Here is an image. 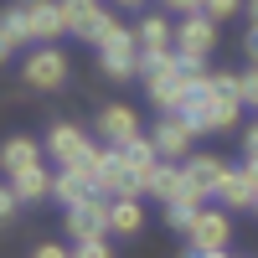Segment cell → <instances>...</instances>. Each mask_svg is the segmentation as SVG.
I'll return each instance as SVG.
<instances>
[{
	"instance_id": "cell-1",
	"label": "cell",
	"mask_w": 258,
	"mask_h": 258,
	"mask_svg": "<svg viewBox=\"0 0 258 258\" xmlns=\"http://www.w3.org/2000/svg\"><path fill=\"white\" fill-rule=\"evenodd\" d=\"M140 78H145L150 103H155L160 114H176L181 103H186V93L197 88L207 73H197V68H191V62H181L176 52H155V57H140Z\"/></svg>"
},
{
	"instance_id": "cell-2",
	"label": "cell",
	"mask_w": 258,
	"mask_h": 258,
	"mask_svg": "<svg viewBox=\"0 0 258 258\" xmlns=\"http://www.w3.org/2000/svg\"><path fill=\"white\" fill-rule=\"evenodd\" d=\"M93 47H98V73L103 78H114V83L140 78V36H135V26H119V21L109 16Z\"/></svg>"
},
{
	"instance_id": "cell-3",
	"label": "cell",
	"mask_w": 258,
	"mask_h": 258,
	"mask_svg": "<svg viewBox=\"0 0 258 258\" xmlns=\"http://www.w3.org/2000/svg\"><path fill=\"white\" fill-rule=\"evenodd\" d=\"M212 47H217V21H212L207 11L181 16V26H176V57H181V62H191L197 73H207Z\"/></svg>"
},
{
	"instance_id": "cell-4",
	"label": "cell",
	"mask_w": 258,
	"mask_h": 258,
	"mask_svg": "<svg viewBox=\"0 0 258 258\" xmlns=\"http://www.w3.org/2000/svg\"><path fill=\"white\" fill-rule=\"evenodd\" d=\"M68 52L62 47H36L26 62H21V78L31 83V88H41V93H52V88H62V83H68Z\"/></svg>"
},
{
	"instance_id": "cell-5",
	"label": "cell",
	"mask_w": 258,
	"mask_h": 258,
	"mask_svg": "<svg viewBox=\"0 0 258 258\" xmlns=\"http://www.w3.org/2000/svg\"><path fill=\"white\" fill-rule=\"evenodd\" d=\"M232 243V212L222 207V212H197L191 217V227H186V248H197V253H207V248H227Z\"/></svg>"
},
{
	"instance_id": "cell-6",
	"label": "cell",
	"mask_w": 258,
	"mask_h": 258,
	"mask_svg": "<svg viewBox=\"0 0 258 258\" xmlns=\"http://www.w3.org/2000/svg\"><path fill=\"white\" fill-rule=\"evenodd\" d=\"M109 202L114 197H88V202H78V207H68V238H109Z\"/></svg>"
},
{
	"instance_id": "cell-7",
	"label": "cell",
	"mask_w": 258,
	"mask_h": 258,
	"mask_svg": "<svg viewBox=\"0 0 258 258\" xmlns=\"http://www.w3.org/2000/svg\"><path fill=\"white\" fill-rule=\"evenodd\" d=\"M93 150H98V145L83 135L78 124H52V129H47V155H52L57 165H83Z\"/></svg>"
},
{
	"instance_id": "cell-8",
	"label": "cell",
	"mask_w": 258,
	"mask_h": 258,
	"mask_svg": "<svg viewBox=\"0 0 258 258\" xmlns=\"http://www.w3.org/2000/svg\"><path fill=\"white\" fill-rule=\"evenodd\" d=\"M150 140H155V150H160L165 160H186V155H191V140H197V129H191L181 114H160V124H155V135H150Z\"/></svg>"
},
{
	"instance_id": "cell-9",
	"label": "cell",
	"mask_w": 258,
	"mask_h": 258,
	"mask_svg": "<svg viewBox=\"0 0 258 258\" xmlns=\"http://www.w3.org/2000/svg\"><path fill=\"white\" fill-rule=\"evenodd\" d=\"M103 191H109V197H145V181L129 170V160H124L119 145L103 150Z\"/></svg>"
},
{
	"instance_id": "cell-10",
	"label": "cell",
	"mask_w": 258,
	"mask_h": 258,
	"mask_svg": "<svg viewBox=\"0 0 258 258\" xmlns=\"http://www.w3.org/2000/svg\"><path fill=\"white\" fill-rule=\"evenodd\" d=\"M135 135H140V114L129 103H103L98 109V140L103 145H129Z\"/></svg>"
},
{
	"instance_id": "cell-11",
	"label": "cell",
	"mask_w": 258,
	"mask_h": 258,
	"mask_svg": "<svg viewBox=\"0 0 258 258\" xmlns=\"http://www.w3.org/2000/svg\"><path fill=\"white\" fill-rule=\"evenodd\" d=\"M181 165H186V186L197 191L202 202L217 197V186H222V176H227V160H222V155H186Z\"/></svg>"
},
{
	"instance_id": "cell-12",
	"label": "cell",
	"mask_w": 258,
	"mask_h": 258,
	"mask_svg": "<svg viewBox=\"0 0 258 258\" xmlns=\"http://www.w3.org/2000/svg\"><path fill=\"white\" fill-rule=\"evenodd\" d=\"M26 26H31V41H57V36H68L62 0H26Z\"/></svg>"
},
{
	"instance_id": "cell-13",
	"label": "cell",
	"mask_w": 258,
	"mask_h": 258,
	"mask_svg": "<svg viewBox=\"0 0 258 258\" xmlns=\"http://www.w3.org/2000/svg\"><path fill=\"white\" fill-rule=\"evenodd\" d=\"M62 16H68V36H83V41H98L103 31V0H62Z\"/></svg>"
},
{
	"instance_id": "cell-14",
	"label": "cell",
	"mask_w": 258,
	"mask_h": 258,
	"mask_svg": "<svg viewBox=\"0 0 258 258\" xmlns=\"http://www.w3.org/2000/svg\"><path fill=\"white\" fill-rule=\"evenodd\" d=\"M52 197L62 202V207H78V202H88V197H98V181L88 176V170H78V165H57V181H52ZM109 197V191H103Z\"/></svg>"
},
{
	"instance_id": "cell-15",
	"label": "cell",
	"mask_w": 258,
	"mask_h": 258,
	"mask_svg": "<svg viewBox=\"0 0 258 258\" xmlns=\"http://www.w3.org/2000/svg\"><path fill=\"white\" fill-rule=\"evenodd\" d=\"M145 197H155V202L165 207V202L197 197V191L186 186V165H181V160H160V170H155V176H150V186H145Z\"/></svg>"
},
{
	"instance_id": "cell-16",
	"label": "cell",
	"mask_w": 258,
	"mask_h": 258,
	"mask_svg": "<svg viewBox=\"0 0 258 258\" xmlns=\"http://www.w3.org/2000/svg\"><path fill=\"white\" fill-rule=\"evenodd\" d=\"M52 181H57V170H47L41 160L11 170V191L21 197V207H26V202H47V197H52Z\"/></svg>"
},
{
	"instance_id": "cell-17",
	"label": "cell",
	"mask_w": 258,
	"mask_h": 258,
	"mask_svg": "<svg viewBox=\"0 0 258 258\" xmlns=\"http://www.w3.org/2000/svg\"><path fill=\"white\" fill-rule=\"evenodd\" d=\"M140 232H145L140 197H114L109 202V238H140Z\"/></svg>"
},
{
	"instance_id": "cell-18",
	"label": "cell",
	"mask_w": 258,
	"mask_h": 258,
	"mask_svg": "<svg viewBox=\"0 0 258 258\" xmlns=\"http://www.w3.org/2000/svg\"><path fill=\"white\" fill-rule=\"evenodd\" d=\"M135 36H140V57H155V52H176V26H170L165 16H145L140 26H135Z\"/></svg>"
},
{
	"instance_id": "cell-19",
	"label": "cell",
	"mask_w": 258,
	"mask_h": 258,
	"mask_svg": "<svg viewBox=\"0 0 258 258\" xmlns=\"http://www.w3.org/2000/svg\"><path fill=\"white\" fill-rule=\"evenodd\" d=\"M217 202H222L227 212H248V207H258V191H253V181H248V170H227L222 186H217Z\"/></svg>"
},
{
	"instance_id": "cell-20",
	"label": "cell",
	"mask_w": 258,
	"mask_h": 258,
	"mask_svg": "<svg viewBox=\"0 0 258 258\" xmlns=\"http://www.w3.org/2000/svg\"><path fill=\"white\" fill-rule=\"evenodd\" d=\"M41 155H47V145H36V140H26V135H11L6 145H0V165H6V176L21 170V165H36Z\"/></svg>"
},
{
	"instance_id": "cell-21",
	"label": "cell",
	"mask_w": 258,
	"mask_h": 258,
	"mask_svg": "<svg viewBox=\"0 0 258 258\" xmlns=\"http://www.w3.org/2000/svg\"><path fill=\"white\" fill-rule=\"evenodd\" d=\"M197 212H202V197H181V202H165V227H170V232H186Z\"/></svg>"
},
{
	"instance_id": "cell-22",
	"label": "cell",
	"mask_w": 258,
	"mask_h": 258,
	"mask_svg": "<svg viewBox=\"0 0 258 258\" xmlns=\"http://www.w3.org/2000/svg\"><path fill=\"white\" fill-rule=\"evenodd\" d=\"M0 36H6L11 47H21V41H31V26H26V6H11L6 16H0Z\"/></svg>"
},
{
	"instance_id": "cell-23",
	"label": "cell",
	"mask_w": 258,
	"mask_h": 258,
	"mask_svg": "<svg viewBox=\"0 0 258 258\" xmlns=\"http://www.w3.org/2000/svg\"><path fill=\"white\" fill-rule=\"evenodd\" d=\"M73 258H114V248H109V238H83L73 248Z\"/></svg>"
},
{
	"instance_id": "cell-24",
	"label": "cell",
	"mask_w": 258,
	"mask_h": 258,
	"mask_svg": "<svg viewBox=\"0 0 258 258\" xmlns=\"http://www.w3.org/2000/svg\"><path fill=\"white\" fill-rule=\"evenodd\" d=\"M212 21H232V16H238L243 11V0H207V6H202Z\"/></svg>"
},
{
	"instance_id": "cell-25",
	"label": "cell",
	"mask_w": 258,
	"mask_h": 258,
	"mask_svg": "<svg viewBox=\"0 0 258 258\" xmlns=\"http://www.w3.org/2000/svg\"><path fill=\"white\" fill-rule=\"evenodd\" d=\"M243 109L258 114V68H253V62H248V73H243Z\"/></svg>"
},
{
	"instance_id": "cell-26",
	"label": "cell",
	"mask_w": 258,
	"mask_h": 258,
	"mask_svg": "<svg viewBox=\"0 0 258 258\" xmlns=\"http://www.w3.org/2000/svg\"><path fill=\"white\" fill-rule=\"evenodd\" d=\"M16 207H21V197H16V191H11V181H6V186H0V227L16 217Z\"/></svg>"
},
{
	"instance_id": "cell-27",
	"label": "cell",
	"mask_w": 258,
	"mask_h": 258,
	"mask_svg": "<svg viewBox=\"0 0 258 258\" xmlns=\"http://www.w3.org/2000/svg\"><path fill=\"white\" fill-rule=\"evenodd\" d=\"M160 6H165L170 16H197V11L207 6V0H160Z\"/></svg>"
},
{
	"instance_id": "cell-28",
	"label": "cell",
	"mask_w": 258,
	"mask_h": 258,
	"mask_svg": "<svg viewBox=\"0 0 258 258\" xmlns=\"http://www.w3.org/2000/svg\"><path fill=\"white\" fill-rule=\"evenodd\" d=\"M31 258H73V248H62V243H36Z\"/></svg>"
},
{
	"instance_id": "cell-29",
	"label": "cell",
	"mask_w": 258,
	"mask_h": 258,
	"mask_svg": "<svg viewBox=\"0 0 258 258\" xmlns=\"http://www.w3.org/2000/svg\"><path fill=\"white\" fill-rule=\"evenodd\" d=\"M243 155H258V124H253L248 135H243Z\"/></svg>"
},
{
	"instance_id": "cell-30",
	"label": "cell",
	"mask_w": 258,
	"mask_h": 258,
	"mask_svg": "<svg viewBox=\"0 0 258 258\" xmlns=\"http://www.w3.org/2000/svg\"><path fill=\"white\" fill-rule=\"evenodd\" d=\"M243 170H248V181H253V191H258V155H243Z\"/></svg>"
},
{
	"instance_id": "cell-31",
	"label": "cell",
	"mask_w": 258,
	"mask_h": 258,
	"mask_svg": "<svg viewBox=\"0 0 258 258\" xmlns=\"http://www.w3.org/2000/svg\"><path fill=\"white\" fill-rule=\"evenodd\" d=\"M248 62H253V68H258V26L248 31Z\"/></svg>"
},
{
	"instance_id": "cell-32",
	"label": "cell",
	"mask_w": 258,
	"mask_h": 258,
	"mask_svg": "<svg viewBox=\"0 0 258 258\" xmlns=\"http://www.w3.org/2000/svg\"><path fill=\"white\" fill-rule=\"evenodd\" d=\"M11 52H16V47H11V41H6V36H0V62H6V57H11Z\"/></svg>"
},
{
	"instance_id": "cell-33",
	"label": "cell",
	"mask_w": 258,
	"mask_h": 258,
	"mask_svg": "<svg viewBox=\"0 0 258 258\" xmlns=\"http://www.w3.org/2000/svg\"><path fill=\"white\" fill-rule=\"evenodd\" d=\"M248 21H253V26H258V0H248Z\"/></svg>"
},
{
	"instance_id": "cell-34",
	"label": "cell",
	"mask_w": 258,
	"mask_h": 258,
	"mask_svg": "<svg viewBox=\"0 0 258 258\" xmlns=\"http://www.w3.org/2000/svg\"><path fill=\"white\" fill-rule=\"evenodd\" d=\"M119 6H129V11H145V0H119Z\"/></svg>"
},
{
	"instance_id": "cell-35",
	"label": "cell",
	"mask_w": 258,
	"mask_h": 258,
	"mask_svg": "<svg viewBox=\"0 0 258 258\" xmlns=\"http://www.w3.org/2000/svg\"><path fill=\"white\" fill-rule=\"evenodd\" d=\"M253 212H258V207H253Z\"/></svg>"
}]
</instances>
